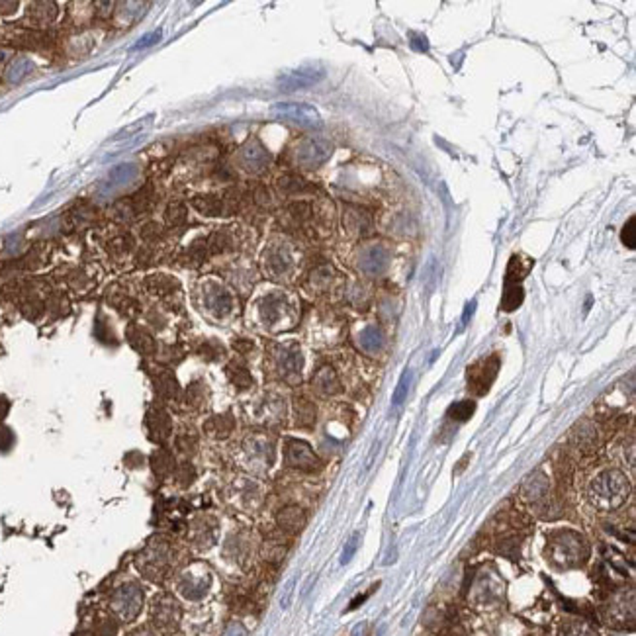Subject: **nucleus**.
I'll use <instances>...</instances> for the list:
<instances>
[{
    "label": "nucleus",
    "mask_w": 636,
    "mask_h": 636,
    "mask_svg": "<svg viewBox=\"0 0 636 636\" xmlns=\"http://www.w3.org/2000/svg\"><path fill=\"white\" fill-rule=\"evenodd\" d=\"M206 255H208V245H206V241H196L188 247L187 259L192 264H200L206 259Z\"/></svg>",
    "instance_id": "c85d7f7f"
},
{
    "label": "nucleus",
    "mask_w": 636,
    "mask_h": 636,
    "mask_svg": "<svg viewBox=\"0 0 636 636\" xmlns=\"http://www.w3.org/2000/svg\"><path fill=\"white\" fill-rule=\"evenodd\" d=\"M593 490H597L601 504L611 505V507H617V505L623 504V497L628 494V485H626L625 478L619 472H605V474H601L593 482Z\"/></svg>",
    "instance_id": "f257e3e1"
},
{
    "label": "nucleus",
    "mask_w": 636,
    "mask_h": 636,
    "mask_svg": "<svg viewBox=\"0 0 636 636\" xmlns=\"http://www.w3.org/2000/svg\"><path fill=\"white\" fill-rule=\"evenodd\" d=\"M288 212H290V216H292V218H294L296 221L307 220V218H309V214H311V209H309V206H307V204H304V202H300V204H294V206H290V209H288Z\"/></svg>",
    "instance_id": "72a5a7b5"
},
{
    "label": "nucleus",
    "mask_w": 636,
    "mask_h": 636,
    "mask_svg": "<svg viewBox=\"0 0 636 636\" xmlns=\"http://www.w3.org/2000/svg\"><path fill=\"white\" fill-rule=\"evenodd\" d=\"M282 309H284V302L280 298H266L261 307V313L266 323H276L282 316Z\"/></svg>",
    "instance_id": "aec40b11"
},
{
    "label": "nucleus",
    "mask_w": 636,
    "mask_h": 636,
    "mask_svg": "<svg viewBox=\"0 0 636 636\" xmlns=\"http://www.w3.org/2000/svg\"><path fill=\"white\" fill-rule=\"evenodd\" d=\"M304 521H306V515L300 507H286L284 511H280V515H278V523L284 528H292V531L300 528L304 525Z\"/></svg>",
    "instance_id": "dca6fc26"
},
{
    "label": "nucleus",
    "mask_w": 636,
    "mask_h": 636,
    "mask_svg": "<svg viewBox=\"0 0 636 636\" xmlns=\"http://www.w3.org/2000/svg\"><path fill=\"white\" fill-rule=\"evenodd\" d=\"M361 264L366 273L376 275V273H380L388 264V252L382 247H372V249H368V251L364 252Z\"/></svg>",
    "instance_id": "9d476101"
},
{
    "label": "nucleus",
    "mask_w": 636,
    "mask_h": 636,
    "mask_svg": "<svg viewBox=\"0 0 636 636\" xmlns=\"http://www.w3.org/2000/svg\"><path fill=\"white\" fill-rule=\"evenodd\" d=\"M114 607H116V611L123 619L135 617V614L139 613V607H141V592H139V587H135V585L121 587L118 595H116V599H114Z\"/></svg>",
    "instance_id": "39448f33"
},
{
    "label": "nucleus",
    "mask_w": 636,
    "mask_h": 636,
    "mask_svg": "<svg viewBox=\"0 0 636 636\" xmlns=\"http://www.w3.org/2000/svg\"><path fill=\"white\" fill-rule=\"evenodd\" d=\"M14 442V435L10 429H2L0 431V450H8Z\"/></svg>",
    "instance_id": "c9c22d12"
},
{
    "label": "nucleus",
    "mask_w": 636,
    "mask_h": 636,
    "mask_svg": "<svg viewBox=\"0 0 636 636\" xmlns=\"http://www.w3.org/2000/svg\"><path fill=\"white\" fill-rule=\"evenodd\" d=\"M275 114L284 118V120L296 121L302 126H311V128H318L321 126V118L316 108L307 106V104H278L275 106Z\"/></svg>",
    "instance_id": "20e7f679"
},
{
    "label": "nucleus",
    "mask_w": 636,
    "mask_h": 636,
    "mask_svg": "<svg viewBox=\"0 0 636 636\" xmlns=\"http://www.w3.org/2000/svg\"><path fill=\"white\" fill-rule=\"evenodd\" d=\"M523 302V288L519 284H505V294L501 298V307L505 311H513Z\"/></svg>",
    "instance_id": "a211bd4d"
},
{
    "label": "nucleus",
    "mask_w": 636,
    "mask_h": 636,
    "mask_svg": "<svg viewBox=\"0 0 636 636\" xmlns=\"http://www.w3.org/2000/svg\"><path fill=\"white\" fill-rule=\"evenodd\" d=\"M128 339L132 343L133 349L139 351L141 354H153L155 352V339L141 327H130Z\"/></svg>",
    "instance_id": "f8f14e48"
},
{
    "label": "nucleus",
    "mask_w": 636,
    "mask_h": 636,
    "mask_svg": "<svg viewBox=\"0 0 636 636\" xmlns=\"http://www.w3.org/2000/svg\"><path fill=\"white\" fill-rule=\"evenodd\" d=\"M474 307H476V302H472V304H468V306H466L464 318H462V321H464V325L468 323V318H472V313H474Z\"/></svg>",
    "instance_id": "ea45409f"
},
{
    "label": "nucleus",
    "mask_w": 636,
    "mask_h": 636,
    "mask_svg": "<svg viewBox=\"0 0 636 636\" xmlns=\"http://www.w3.org/2000/svg\"><path fill=\"white\" fill-rule=\"evenodd\" d=\"M316 388H318L321 394H335L339 392V382H337V376L331 368H323L319 370L316 376Z\"/></svg>",
    "instance_id": "f3484780"
},
{
    "label": "nucleus",
    "mask_w": 636,
    "mask_h": 636,
    "mask_svg": "<svg viewBox=\"0 0 636 636\" xmlns=\"http://www.w3.org/2000/svg\"><path fill=\"white\" fill-rule=\"evenodd\" d=\"M147 427H149V439L155 440V442H161L171 433V417H169L165 409L153 407L147 413Z\"/></svg>",
    "instance_id": "6e6552de"
},
{
    "label": "nucleus",
    "mask_w": 636,
    "mask_h": 636,
    "mask_svg": "<svg viewBox=\"0 0 636 636\" xmlns=\"http://www.w3.org/2000/svg\"><path fill=\"white\" fill-rule=\"evenodd\" d=\"M151 468L155 470V474L165 476L173 468V456L166 454V450H157L153 456H151Z\"/></svg>",
    "instance_id": "393cba45"
},
{
    "label": "nucleus",
    "mask_w": 636,
    "mask_h": 636,
    "mask_svg": "<svg viewBox=\"0 0 636 636\" xmlns=\"http://www.w3.org/2000/svg\"><path fill=\"white\" fill-rule=\"evenodd\" d=\"M321 78V73H313V71H294L288 77H284L280 83L286 90H296V88H304L318 83Z\"/></svg>",
    "instance_id": "9b49d317"
},
{
    "label": "nucleus",
    "mask_w": 636,
    "mask_h": 636,
    "mask_svg": "<svg viewBox=\"0 0 636 636\" xmlns=\"http://www.w3.org/2000/svg\"><path fill=\"white\" fill-rule=\"evenodd\" d=\"M161 235H163V230H161V225L159 223H155V221H149V223H145L141 227V237L145 241H157V239H161Z\"/></svg>",
    "instance_id": "2f4dec72"
},
{
    "label": "nucleus",
    "mask_w": 636,
    "mask_h": 636,
    "mask_svg": "<svg viewBox=\"0 0 636 636\" xmlns=\"http://www.w3.org/2000/svg\"><path fill=\"white\" fill-rule=\"evenodd\" d=\"M356 544H359V535H354V537L347 542V549H345V552H343V558H341L343 564H347V562L352 558V554L356 552Z\"/></svg>",
    "instance_id": "f704fd0d"
},
{
    "label": "nucleus",
    "mask_w": 636,
    "mask_h": 636,
    "mask_svg": "<svg viewBox=\"0 0 636 636\" xmlns=\"http://www.w3.org/2000/svg\"><path fill=\"white\" fill-rule=\"evenodd\" d=\"M208 249L212 252H223L225 249H230L231 247V237L225 233V231H216V233H212L208 239Z\"/></svg>",
    "instance_id": "cd10ccee"
},
{
    "label": "nucleus",
    "mask_w": 636,
    "mask_h": 636,
    "mask_svg": "<svg viewBox=\"0 0 636 636\" xmlns=\"http://www.w3.org/2000/svg\"><path fill=\"white\" fill-rule=\"evenodd\" d=\"M280 188H282L284 192H288V194H294V192L304 190L306 184H304V180H302V178L288 175V176H284V178H280Z\"/></svg>",
    "instance_id": "7c9ffc66"
},
{
    "label": "nucleus",
    "mask_w": 636,
    "mask_h": 636,
    "mask_svg": "<svg viewBox=\"0 0 636 636\" xmlns=\"http://www.w3.org/2000/svg\"><path fill=\"white\" fill-rule=\"evenodd\" d=\"M286 461H288L290 466H298V468H304V470L318 466L316 454L302 440H290L288 442V447H286Z\"/></svg>",
    "instance_id": "423d86ee"
},
{
    "label": "nucleus",
    "mask_w": 636,
    "mask_h": 636,
    "mask_svg": "<svg viewBox=\"0 0 636 636\" xmlns=\"http://www.w3.org/2000/svg\"><path fill=\"white\" fill-rule=\"evenodd\" d=\"M206 302H208L209 309L216 311L218 316H225L231 311V296L221 288H214L212 292H208Z\"/></svg>",
    "instance_id": "ddd939ff"
},
{
    "label": "nucleus",
    "mask_w": 636,
    "mask_h": 636,
    "mask_svg": "<svg viewBox=\"0 0 636 636\" xmlns=\"http://www.w3.org/2000/svg\"><path fill=\"white\" fill-rule=\"evenodd\" d=\"M165 221L173 227H178L187 221V206L182 202H173L169 204V208L165 212Z\"/></svg>",
    "instance_id": "4be33fe9"
},
{
    "label": "nucleus",
    "mask_w": 636,
    "mask_h": 636,
    "mask_svg": "<svg viewBox=\"0 0 636 636\" xmlns=\"http://www.w3.org/2000/svg\"><path fill=\"white\" fill-rule=\"evenodd\" d=\"M531 266H533V259H528V257H521V255L511 257L509 266H507L505 284H519V282H521V280L528 275Z\"/></svg>",
    "instance_id": "1a4fd4ad"
},
{
    "label": "nucleus",
    "mask_w": 636,
    "mask_h": 636,
    "mask_svg": "<svg viewBox=\"0 0 636 636\" xmlns=\"http://www.w3.org/2000/svg\"><path fill=\"white\" fill-rule=\"evenodd\" d=\"M223 636H247V633L243 630V626L233 625V626H230V628H227V633H225Z\"/></svg>",
    "instance_id": "4c0bfd02"
},
{
    "label": "nucleus",
    "mask_w": 636,
    "mask_h": 636,
    "mask_svg": "<svg viewBox=\"0 0 636 636\" xmlns=\"http://www.w3.org/2000/svg\"><path fill=\"white\" fill-rule=\"evenodd\" d=\"M206 429H208L212 435H216V437H225V435H230V431L233 429V419H231V415L214 417Z\"/></svg>",
    "instance_id": "a878e982"
},
{
    "label": "nucleus",
    "mask_w": 636,
    "mask_h": 636,
    "mask_svg": "<svg viewBox=\"0 0 636 636\" xmlns=\"http://www.w3.org/2000/svg\"><path fill=\"white\" fill-rule=\"evenodd\" d=\"M497 366H499V362L495 356H492V359L480 361L472 368H468V386L476 394H485L490 390L495 374H497Z\"/></svg>",
    "instance_id": "7ed1b4c3"
},
{
    "label": "nucleus",
    "mask_w": 636,
    "mask_h": 636,
    "mask_svg": "<svg viewBox=\"0 0 636 636\" xmlns=\"http://www.w3.org/2000/svg\"><path fill=\"white\" fill-rule=\"evenodd\" d=\"M255 198H257V202L263 204V206H268V204H270V194H268L264 188H259V190L255 192Z\"/></svg>",
    "instance_id": "e433bc0d"
},
{
    "label": "nucleus",
    "mask_w": 636,
    "mask_h": 636,
    "mask_svg": "<svg viewBox=\"0 0 636 636\" xmlns=\"http://www.w3.org/2000/svg\"><path fill=\"white\" fill-rule=\"evenodd\" d=\"M192 206L202 216H220L223 212V200L218 196H196L192 200Z\"/></svg>",
    "instance_id": "2eb2a0df"
},
{
    "label": "nucleus",
    "mask_w": 636,
    "mask_h": 636,
    "mask_svg": "<svg viewBox=\"0 0 636 636\" xmlns=\"http://www.w3.org/2000/svg\"><path fill=\"white\" fill-rule=\"evenodd\" d=\"M292 590H294V580L288 581V585H286V593H284V599H282V607H288V601H290Z\"/></svg>",
    "instance_id": "58836bf2"
},
{
    "label": "nucleus",
    "mask_w": 636,
    "mask_h": 636,
    "mask_svg": "<svg viewBox=\"0 0 636 636\" xmlns=\"http://www.w3.org/2000/svg\"><path fill=\"white\" fill-rule=\"evenodd\" d=\"M474 409H476V404L466 399V402H458V404L450 406L449 413H447V415H449L452 421H458V423H462V421L470 419L472 413H474Z\"/></svg>",
    "instance_id": "b1692460"
},
{
    "label": "nucleus",
    "mask_w": 636,
    "mask_h": 636,
    "mask_svg": "<svg viewBox=\"0 0 636 636\" xmlns=\"http://www.w3.org/2000/svg\"><path fill=\"white\" fill-rule=\"evenodd\" d=\"M147 284H149V288L153 290L155 294H169V292H173V290L178 288V282H176L175 278L163 275L151 276V278L147 280Z\"/></svg>",
    "instance_id": "412c9836"
},
{
    "label": "nucleus",
    "mask_w": 636,
    "mask_h": 636,
    "mask_svg": "<svg viewBox=\"0 0 636 636\" xmlns=\"http://www.w3.org/2000/svg\"><path fill=\"white\" fill-rule=\"evenodd\" d=\"M266 264H268V268H270V273H273V275L280 276V275H286V273L290 270V266H292V259H290V255H288L284 249H275V251L266 257Z\"/></svg>",
    "instance_id": "4468645a"
},
{
    "label": "nucleus",
    "mask_w": 636,
    "mask_h": 636,
    "mask_svg": "<svg viewBox=\"0 0 636 636\" xmlns=\"http://www.w3.org/2000/svg\"><path fill=\"white\" fill-rule=\"evenodd\" d=\"M331 155V145L318 137H309L304 139L296 147V161L302 166L307 169H316L321 163H325Z\"/></svg>",
    "instance_id": "f03ea898"
},
{
    "label": "nucleus",
    "mask_w": 636,
    "mask_h": 636,
    "mask_svg": "<svg viewBox=\"0 0 636 636\" xmlns=\"http://www.w3.org/2000/svg\"><path fill=\"white\" fill-rule=\"evenodd\" d=\"M227 374H230L231 382L237 386V388H249V386L252 384L251 374H249L247 368H243V366L231 364L230 368H227Z\"/></svg>",
    "instance_id": "bb28decb"
},
{
    "label": "nucleus",
    "mask_w": 636,
    "mask_h": 636,
    "mask_svg": "<svg viewBox=\"0 0 636 636\" xmlns=\"http://www.w3.org/2000/svg\"><path fill=\"white\" fill-rule=\"evenodd\" d=\"M241 165L247 169V171H251V173H259V171H263L264 166L268 165V161H270V157L268 153L264 151V147L259 141H249L245 147L241 149Z\"/></svg>",
    "instance_id": "0eeeda50"
},
{
    "label": "nucleus",
    "mask_w": 636,
    "mask_h": 636,
    "mask_svg": "<svg viewBox=\"0 0 636 636\" xmlns=\"http://www.w3.org/2000/svg\"><path fill=\"white\" fill-rule=\"evenodd\" d=\"M368 595H370V592L368 593H364V595H359V597H356V599H354V601H352L351 605H349V609H356V607H359V605L361 603H364V599H366V597H368Z\"/></svg>",
    "instance_id": "a19ab883"
},
{
    "label": "nucleus",
    "mask_w": 636,
    "mask_h": 636,
    "mask_svg": "<svg viewBox=\"0 0 636 636\" xmlns=\"http://www.w3.org/2000/svg\"><path fill=\"white\" fill-rule=\"evenodd\" d=\"M409 380H411V374H409V370H406V372L402 374V378H399V382H397V388H395L394 395H392V404H394V406H399V404L407 397Z\"/></svg>",
    "instance_id": "c756f323"
},
{
    "label": "nucleus",
    "mask_w": 636,
    "mask_h": 636,
    "mask_svg": "<svg viewBox=\"0 0 636 636\" xmlns=\"http://www.w3.org/2000/svg\"><path fill=\"white\" fill-rule=\"evenodd\" d=\"M635 223H636V218H630L628 223H626L625 227H623V233H621V239H623V243H625L628 249H635V243H636Z\"/></svg>",
    "instance_id": "473e14b6"
},
{
    "label": "nucleus",
    "mask_w": 636,
    "mask_h": 636,
    "mask_svg": "<svg viewBox=\"0 0 636 636\" xmlns=\"http://www.w3.org/2000/svg\"><path fill=\"white\" fill-rule=\"evenodd\" d=\"M153 380L157 394L165 395V397H173L178 392V384H176L175 376L171 372H161L159 376H155Z\"/></svg>",
    "instance_id": "6ab92c4d"
},
{
    "label": "nucleus",
    "mask_w": 636,
    "mask_h": 636,
    "mask_svg": "<svg viewBox=\"0 0 636 636\" xmlns=\"http://www.w3.org/2000/svg\"><path fill=\"white\" fill-rule=\"evenodd\" d=\"M382 333L376 329V327H368V329H364L361 333V345L366 349V351H378L380 347H382Z\"/></svg>",
    "instance_id": "5701e85b"
}]
</instances>
